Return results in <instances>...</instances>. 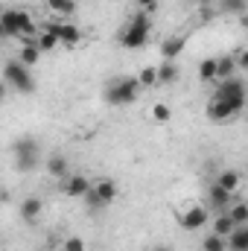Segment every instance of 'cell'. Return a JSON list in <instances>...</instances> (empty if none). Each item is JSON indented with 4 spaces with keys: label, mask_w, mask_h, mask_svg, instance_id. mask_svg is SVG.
<instances>
[{
    "label": "cell",
    "mask_w": 248,
    "mask_h": 251,
    "mask_svg": "<svg viewBox=\"0 0 248 251\" xmlns=\"http://www.w3.org/2000/svg\"><path fill=\"white\" fill-rule=\"evenodd\" d=\"M149 32H152V18L137 9L134 18L120 29V44H123L125 50H137V47H143L149 41Z\"/></svg>",
    "instance_id": "obj_1"
},
{
    "label": "cell",
    "mask_w": 248,
    "mask_h": 251,
    "mask_svg": "<svg viewBox=\"0 0 248 251\" xmlns=\"http://www.w3.org/2000/svg\"><path fill=\"white\" fill-rule=\"evenodd\" d=\"M140 88H143L140 79L120 76V79H114V82L108 85V91H105V102H108V105H131V102L137 100Z\"/></svg>",
    "instance_id": "obj_2"
},
{
    "label": "cell",
    "mask_w": 248,
    "mask_h": 251,
    "mask_svg": "<svg viewBox=\"0 0 248 251\" xmlns=\"http://www.w3.org/2000/svg\"><path fill=\"white\" fill-rule=\"evenodd\" d=\"M3 79H6V85H9V88H15L18 94H32V88H35L29 67H26V64H21L18 59L3 67Z\"/></svg>",
    "instance_id": "obj_3"
},
{
    "label": "cell",
    "mask_w": 248,
    "mask_h": 251,
    "mask_svg": "<svg viewBox=\"0 0 248 251\" xmlns=\"http://www.w3.org/2000/svg\"><path fill=\"white\" fill-rule=\"evenodd\" d=\"M117 184L111 181V178H99L94 187H91V193L85 196V201H88V207H108V204H114L117 201Z\"/></svg>",
    "instance_id": "obj_4"
},
{
    "label": "cell",
    "mask_w": 248,
    "mask_h": 251,
    "mask_svg": "<svg viewBox=\"0 0 248 251\" xmlns=\"http://www.w3.org/2000/svg\"><path fill=\"white\" fill-rule=\"evenodd\" d=\"M213 100H222V102H234V105H240V108H246V82L243 79H222L219 85H216V94H213Z\"/></svg>",
    "instance_id": "obj_5"
},
{
    "label": "cell",
    "mask_w": 248,
    "mask_h": 251,
    "mask_svg": "<svg viewBox=\"0 0 248 251\" xmlns=\"http://www.w3.org/2000/svg\"><path fill=\"white\" fill-rule=\"evenodd\" d=\"M15 158H18V167L21 170H35L38 167V143L32 137H24L18 146H15Z\"/></svg>",
    "instance_id": "obj_6"
},
{
    "label": "cell",
    "mask_w": 248,
    "mask_h": 251,
    "mask_svg": "<svg viewBox=\"0 0 248 251\" xmlns=\"http://www.w3.org/2000/svg\"><path fill=\"white\" fill-rule=\"evenodd\" d=\"M207 219H210V210H207L204 204H193V207H187L184 213H181L178 225H181L184 231H198V228L207 225Z\"/></svg>",
    "instance_id": "obj_7"
},
{
    "label": "cell",
    "mask_w": 248,
    "mask_h": 251,
    "mask_svg": "<svg viewBox=\"0 0 248 251\" xmlns=\"http://www.w3.org/2000/svg\"><path fill=\"white\" fill-rule=\"evenodd\" d=\"M47 29H53L59 35V41H62L64 47H76L82 41V29L76 24H47Z\"/></svg>",
    "instance_id": "obj_8"
},
{
    "label": "cell",
    "mask_w": 248,
    "mask_h": 251,
    "mask_svg": "<svg viewBox=\"0 0 248 251\" xmlns=\"http://www.w3.org/2000/svg\"><path fill=\"white\" fill-rule=\"evenodd\" d=\"M207 201H210V207H213V210L225 213V210H231V204H234V193H228L222 184H210Z\"/></svg>",
    "instance_id": "obj_9"
},
{
    "label": "cell",
    "mask_w": 248,
    "mask_h": 251,
    "mask_svg": "<svg viewBox=\"0 0 248 251\" xmlns=\"http://www.w3.org/2000/svg\"><path fill=\"white\" fill-rule=\"evenodd\" d=\"M240 111H243L240 105H234V102H222V100H213V102L207 105V117H210V120H216V123L231 120V117H237Z\"/></svg>",
    "instance_id": "obj_10"
},
{
    "label": "cell",
    "mask_w": 248,
    "mask_h": 251,
    "mask_svg": "<svg viewBox=\"0 0 248 251\" xmlns=\"http://www.w3.org/2000/svg\"><path fill=\"white\" fill-rule=\"evenodd\" d=\"M91 187H94V184H91L85 176H70V178L64 181L62 190H64V196H70V199H85V196L91 193Z\"/></svg>",
    "instance_id": "obj_11"
},
{
    "label": "cell",
    "mask_w": 248,
    "mask_h": 251,
    "mask_svg": "<svg viewBox=\"0 0 248 251\" xmlns=\"http://www.w3.org/2000/svg\"><path fill=\"white\" fill-rule=\"evenodd\" d=\"M0 29H3L6 38H21V15H18V9H6L0 15Z\"/></svg>",
    "instance_id": "obj_12"
},
{
    "label": "cell",
    "mask_w": 248,
    "mask_h": 251,
    "mask_svg": "<svg viewBox=\"0 0 248 251\" xmlns=\"http://www.w3.org/2000/svg\"><path fill=\"white\" fill-rule=\"evenodd\" d=\"M184 47H187V38H184V35L164 38V44H161V56H164V62H175V59L184 53Z\"/></svg>",
    "instance_id": "obj_13"
},
{
    "label": "cell",
    "mask_w": 248,
    "mask_h": 251,
    "mask_svg": "<svg viewBox=\"0 0 248 251\" xmlns=\"http://www.w3.org/2000/svg\"><path fill=\"white\" fill-rule=\"evenodd\" d=\"M198 79L201 82H219V59L216 56L198 62Z\"/></svg>",
    "instance_id": "obj_14"
},
{
    "label": "cell",
    "mask_w": 248,
    "mask_h": 251,
    "mask_svg": "<svg viewBox=\"0 0 248 251\" xmlns=\"http://www.w3.org/2000/svg\"><path fill=\"white\" fill-rule=\"evenodd\" d=\"M38 59H41V47L24 38V44H21V53H18V62L26 64V67H32V64L38 62Z\"/></svg>",
    "instance_id": "obj_15"
},
{
    "label": "cell",
    "mask_w": 248,
    "mask_h": 251,
    "mask_svg": "<svg viewBox=\"0 0 248 251\" xmlns=\"http://www.w3.org/2000/svg\"><path fill=\"white\" fill-rule=\"evenodd\" d=\"M237 231V222H234V216L225 210V213H219L216 219H213V234H219V237H231Z\"/></svg>",
    "instance_id": "obj_16"
},
{
    "label": "cell",
    "mask_w": 248,
    "mask_h": 251,
    "mask_svg": "<svg viewBox=\"0 0 248 251\" xmlns=\"http://www.w3.org/2000/svg\"><path fill=\"white\" fill-rule=\"evenodd\" d=\"M47 173H50L53 178H64V176L70 173L67 158H64V155H50V158H47Z\"/></svg>",
    "instance_id": "obj_17"
},
{
    "label": "cell",
    "mask_w": 248,
    "mask_h": 251,
    "mask_svg": "<svg viewBox=\"0 0 248 251\" xmlns=\"http://www.w3.org/2000/svg\"><path fill=\"white\" fill-rule=\"evenodd\" d=\"M228 251H248V225H237V231L228 237Z\"/></svg>",
    "instance_id": "obj_18"
},
{
    "label": "cell",
    "mask_w": 248,
    "mask_h": 251,
    "mask_svg": "<svg viewBox=\"0 0 248 251\" xmlns=\"http://www.w3.org/2000/svg\"><path fill=\"white\" fill-rule=\"evenodd\" d=\"M178 76H181V70H178L175 62H161L158 64V79H161V85H173V82H178Z\"/></svg>",
    "instance_id": "obj_19"
},
{
    "label": "cell",
    "mask_w": 248,
    "mask_h": 251,
    "mask_svg": "<svg viewBox=\"0 0 248 251\" xmlns=\"http://www.w3.org/2000/svg\"><path fill=\"white\" fill-rule=\"evenodd\" d=\"M38 213H41V199L26 196V199L21 201V216H24L26 222H35V219H38Z\"/></svg>",
    "instance_id": "obj_20"
},
{
    "label": "cell",
    "mask_w": 248,
    "mask_h": 251,
    "mask_svg": "<svg viewBox=\"0 0 248 251\" xmlns=\"http://www.w3.org/2000/svg\"><path fill=\"white\" fill-rule=\"evenodd\" d=\"M216 184H222L228 193H237L240 190V173L237 170H222L219 178H216Z\"/></svg>",
    "instance_id": "obj_21"
},
{
    "label": "cell",
    "mask_w": 248,
    "mask_h": 251,
    "mask_svg": "<svg viewBox=\"0 0 248 251\" xmlns=\"http://www.w3.org/2000/svg\"><path fill=\"white\" fill-rule=\"evenodd\" d=\"M35 44L41 47V53H50V50H56V47H59L62 41H59V35H56L53 29H47V26H44V32H41V35L35 38Z\"/></svg>",
    "instance_id": "obj_22"
},
{
    "label": "cell",
    "mask_w": 248,
    "mask_h": 251,
    "mask_svg": "<svg viewBox=\"0 0 248 251\" xmlns=\"http://www.w3.org/2000/svg\"><path fill=\"white\" fill-rule=\"evenodd\" d=\"M18 15H21V38H32V35L38 38L41 32H38V26H35L32 15H29V12H21V9H18Z\"/></svg>",
    "instance_id": "obj_23"
},
{
    "label": "cell",
    "mask_w": 248,
    "mask_h": 251,
    "mask_svg": "<svg viewBox=\"0 0 248 251\" xmlns=\"http://www.w3.org/2000/svg\"><path fill=\"white\" fill-rule=\"evenodd\" d=\"M240 64L234 56H219V82L222 79H234V70H237Z\"/></svg>",
    "instance_id": "obj_24"
},
{
    "label": "cell",
    "mask_w": 248,
    "mask_h": 251,
    "mask_svg": "<svg viewBox=\"0 0 248 251\" xmlns=\"http://www.w3.org/2000/svg\"><path fill=\"white\" fill-rule=\"evenodd\" d=\"M201 249H204V251H228V237H219V234H210V237H204V243H201Z\"/></svg>",
    "instance_id": "obj_25"
},
{
    "label": "cell",
    "mask_w": 248,
    "mask_h": 251,
    "mask_svg": "<svg viewBox=\"0 0 248 251\" xmlns=\"http://www.w3.org/2000/svg\"><path fill=\"white\" fill-rule=\"evenodd\" d=\"M44 3H47V9H53L59 15H73L76 12V0H44Z\"/></svg>",
    "instance_id": "obj_26"
},
{
    "label": "cell",
    "mask_w": 248,
    "mask_h": 251,
    "mask_svg": "<svg viewBox=\"0 0 248 251\" xmlns=\"http://www.w3.org/2000/svg\"><path fill=\"white\" fill-rule=\"evenodd\" d=\"M137 79H140V85H143V88H155V85H161V79H158V67H152V64H149V67H143Z\"/></svg>",
    "instance_id": "obj_27"
},
{
    "label": "cell",
    "mask_w": 248,
    "mask_h": 251,
    "mask_svg": "<svg viewBox=\"0 0 248 251\" xmlns=\"http://www.w3.org/2000/svg\"><path fill=\"white\" fill-rule=\"evenodd\" d=\"M228 213L234 216V222H237V225H248V204H246V201H234Z\"/></svg>",
    "instance_id": "obj_28"
},
{
    "label": "cell",
    "mask_w": 248,
    "mask_h": 251,
    "mask_svg": "<svg viewBox=\"0 0 248 251\" xmlns=\"http://www.w3.org/2000/svg\"><path fill=\"white\" fill-rule=\"evenodd\" d=\"M152 117H155L158 123H167V120L173 117V111H170V105H164V102H158V105L152 108Z\"/></svg>",
    "instance_id": "obj_29"
},
{
    "label": "cell",
    "mask_w": 248,
    "mask_h": 251,
    "mask_svg": "<svg viewBox=\"0 0 248 251\" xmlns=\"http://www.w3.org/2000/svg\"><path fill=\"white\" fill-rule=\"evenodd\" d=\"M64 251H88V246L82 237H70V240H64Z\"/></svg>",
    "instance_id": "obj_30"
},
{
    "label": "cell",
    "mask_w": 248,
    "mask_h": 251,
    "mask_svg": "<svg viewBox=\"0 0 248 251\" xmlns=\"http://www.w3.org/2000/svg\"><path fill=\"white\" fill-rule=\"evenodd\" d=\"M243 9H246V0H222L219 12H243Z\"/></svg>",
    "instance_id": "obj_31"
},
{
    "label": "cell",
    "mask_w": 248,
    "mask_h": 251,
    "mask_svg": "<svg viewBox=\"0 0 248 251\" xmlns=\"http://www.w3.org/2000/svg\"><path fill=\"white\" fill-rule=\"evenodd\" d=\"M134 3H137V9H140V12H146V15L158 12V0H134Z\"/></svg>",
    "instance_id": "obj_32"
},
{
    "label": "cell",
    "mask_w": 248,
    "mask_h": 251,
    "mask_svg": "<svg viewBox=\"0 0 248 251\" xmlns=\"http://www.w3.org/2000/svg\"><path fill=\"white\" fill-rule=\"evenodd\" d=\"M213 15H216V9H210V3H204L201 6V21H210Z\"/></svg>",
    "instance_id": "obj_33"
},
{
    "label": "cell",
    "mask_w": 248,
    "mask_h": 251,
    "mask_svg": "<svg viewBox=\"0 0 248 251\" xmlns=\"http://www.w3.org/2000/svg\"><path fill=\"white\" fill-rule=\"evenodd\" d=\"M237 64H240L243 70H248V50H243V53L237 56Z\"/></svg>",
    "instance_id": "obj_34"
},
{
    "label": "cell",
    "mask_w": 248,
    "mask_h": 251,
    "mask_svg": "<svg viewBox=\"0 0 248 251\" xmlns=\"http://www.w3.org/2000/svg\"><path fill=\"white\" fill-rule=\"evenodd\" d=\"M152 251H173V249H167V246H155Z\"/></svg>",
    "instance_id": "obj_35"
},
{
    "label": "cell",
    "mask_w": 248,
    "mask_h": 251,
    "mask_svg": "<svg viewBox=\"0 0 248 251\" xmlns=\"http://www.w3.org/2000/svg\"><path fill=\"white\" fill-rule=\"evenodd\" d=\"M207 3H222V0H207Z\"/></svg>",
    "instance_id": "obj_36"
},
{
    "label": "cell",
    "mask_w": 248,
    "mask_h": 251,
    "mask_svg": "<svg viewBox=\"0 0 248 251\" xmlns=\"http://www.w3.org/2000/svg\"><path fill=\"white\" fill-rule=\"evenodd\" d=\"M246 26H248V18H246Z\"/></svg>",
    "instance_id": "obj_37"
}]
</instances>
